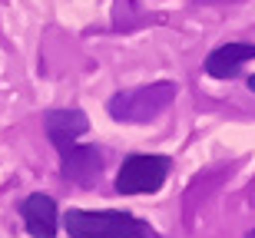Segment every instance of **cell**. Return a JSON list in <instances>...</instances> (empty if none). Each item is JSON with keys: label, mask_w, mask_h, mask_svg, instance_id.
Here are the masks:
<instances>
[{"label": "cell", "mask_w": 255, "mask_h": 238, "mask_svg": "<svg viewBox=\"0 0 255 238\" xmlns=\"http://www.w3.org/2000/svg\"><path fill=\"white\" fill-rule=\"evenodd\" d=\"M246 238H255V229H252V232H249V235H246Z\"/></svg>", "instance_id": "9"}, {"label": "cell", "mask_w": 255, "mask_h": 238, "mask_svg": "<svg viewBox=\"0 0 255 238\" xmlns=\"http://www.w3.org/2000/svg\"><path fill=\"white\" fill-rule=\"evenodd\" d=\"M179 93V86L162 79V83H152V86H139V89H126V93H116L106 109L113 116L116 123H146L152 116H159L162 109H169L172 99Z\"/></svg>", "instance_id": "2"}, {"label": "cell", "mask_w": 255, "mask_h": 238, "mask_svg": "<svg viewBox=\"0 0 255 238\" xmlns=\"http://www.w3.org/2000/svg\"><path fill=\"white\" fill-rule=\"evenodd\" d=\"M20 219H23V225L33 238H57L60 212L53 195H47V192H30L27 199L20 202Z\"/></svg>", "instance_id": "5"}, {"label": "cell", "mask_w": 255, "mask_h": 238, "mask_svg": "<svg viewBox=\"0 0 255 238\" xmlns=\"http://www.w3.org/2000/svg\"><path fill=\"white\" fill-rule=\"evenodd\" d=\"M172 169V159L169 156H126L120 172L113 179V189L120 195H149V192H159L166 185V175Z\"/></svg>", "instance_id": "3"}, {"label": "cell", "mask_w": 255, "mask_h": 238, "mask_svg": "<svg viewBox=\"0 0 255 238\" xmlns=\"http://www.w3.org/2000/svg\"><path fill=\"white\" fill-rule=\"evenodd\" d=\"M249 89H252V93H255V73H252V77H249Z\"/></svg>", "instance_id": "8"}, {"label": "cell", "mask_w": 255, "mask_h": 238, "mask_svg": "<svg viewBox=\"0 0 255 238\" xmlns=\"http://www.w3.org/2000/svg\"><path fill=\"white\" fill-rule=\"evenodd\" d=\"M63 229L70 238H162L149 222L123 209H70Z\"/></svg>", "instance_id": "1"}, {"label": "cell", "mask_w": 255, "mask_h": 238, "mask_svg": "<svg viewBox=\"0 0 255 238\" xmlns=\"http://www.w3.org/2000/svg\"><path fill=\"white\" fill-rule=\"evenodd\" d=\"M43 129H47V139L53 143V149H63L66 143H76L80 136L90 133V119H86L83 109H50L43 116Z\"/></svg>", "instance_id": "6"}, {"label": "cell", "mask_w": 255, "mask_h": 238, "mask_svg": "<svg viewBox=\"0 0 255 238\" xmlns=\"http://www.w3.org/2000/svg\"><path fill=\"white\" fill-rule=\"evenodd\" d=\"M60 153V175L66 182H73L80 189H93L100 175H103V153L96 146H83V143H66Z\"/></svg>", "instance_id": "4"}, {"label": "cell", "mask_w": 255, "mask_h": 238, "mask_svg": "<svg viewBox=\"0 0 255 238\" xmlns=\"http://www.w3.org/2000/svg\"><path fill=\"white\" fill-rule=\"evenodd\" d=\"M249 60H255V43L232 40V43L216 47L206 57V73L212 79H232V77H239V70L246 67Z\"/></svg>", "instance_id": "7"}]
</instances>
